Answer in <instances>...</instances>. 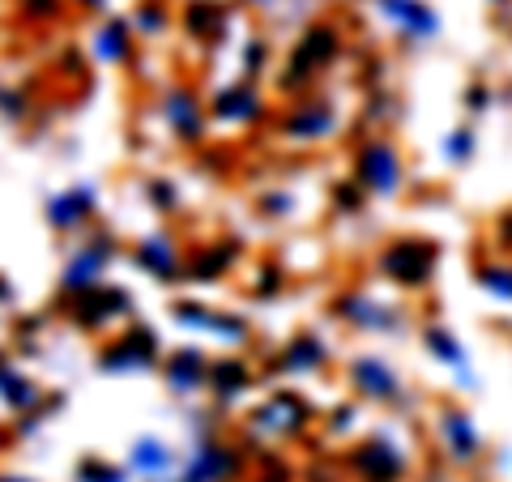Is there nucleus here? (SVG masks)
<instances>
[{
    "mask_svg": "<svg viewBox=\"0 0 512 482\" xmlns=\"http://www.w3.org/2000/svg\"><path fill=\"white\" fill-rule=\"evenodd\" d=\"M248 60H252V64H265V43H252V47H248Z\"/></svg>",
    "mask_w": 512,
    "mask_h": 482,
    "instance_id": "nucleus-19",
    "label": "nucleus"
},
{
    "mask_svg": "<svg viewBox=\"0 0 512 482\" xmlns=\"http://www.w3.org/2000/svg\"><path fill=\"white\" fill-rule=\"evenodd\" d=\"M338 312L342 320H350L355 329L363 333H389V329H402V312H393V308H384V303L376 299H367V295H346L338 299Z\"/></svg>",
    "mask_w": 512,
    "mask_h": 482,
    "instance_id": "nucleus-5",
    "label": "nucleus"
},
{
    "mask_svg": "<svg viewBox=\"0 0 512 482\" xmlns=\"http://www.w3.org/2000/svg\"><path fill=\"white\" fill-rule=\"evenodd\" d=\"M440 431H444V444H448V453H453L457 461H474L478 453H483V440H478L474 423H470V419H466V414H461V410H444Z\"/></svg>",
    "mask_w": 512,
    "mask_h": 482,
    "instance_id": "nucleus-9",
    "label": "nucleus"
},
{
    "mask_svg": "<svg viewBox=\"0 0 512 482\" xmlns=\"http://www.w3.org/2000/svg\"><path fill=\"white\" fill-rule=\"evenodd\" d=\"M444 154L453 158V163H466V158L474 154V133L470 128H457L453 137H448V146H444Z\"/></svg>",
    "mask_w": 512,
    "mask_h": 482,
    "instance_id": "nucleus-15",
    "label": "nucleus"
},
{
    "mask_svg": "<svg viewBox=\"0 0 512 482\" xmlns=\"http://www.w3.org/2000/svg\"><path fill=\"white\" fill-rule=\"evenodd\" d=\"M376 9L397 30H406L410 39H436L440 35V13L431 9L427 0H376Z\"/></svg>",
    "mask_w": 512,
    "mask_h": 482,
    "instance_id": "nucleus-4",
    "label": "nucleus"
},
{
    "mask_svg": "<svg viewBox=\"0 0 512 482\" xmlns=\"http://www.w3.org/2000/svg\"><path fill=\"white\" fill-rule=\"evenodd\" d=\"M355 470L367 482H393L397 474L406 470V461H402V453H397L389 440H367L359 453H355Z\"/></svg>",
    "mask_w": 512,
    "mask_h": 482,
    "instance_id": "nucleus-8",
    "label": "nucleus"
},
{
    "mask_svg": "<svg viewBox=\"0 0 512 482\" xmlns=\"http://www.w3.org/2000/svg\"><path fill=\"white\" fill-rule=\"evenodd\" d=\"M218 116L222 120H256L261 116V94L248 90V86L218 94Z\"/></svg>",
    "mask_w": 512,
    "mask_h": 482,
    "instance_id": "nucleus-11",
    "label": "nucleus"
},
{
    "mask_svg": "<svg viewBox=\"0 0 512 482\" xmlns=\"http://www.w3.org/2000/svg\"><path fill=\"white\" fill-rule=\"evenodd\" d=\"M495 235H500V248H508V252H512V210L500 218V227H495Z\"/></svg>",
    "mask_w": 512,
    "mask_h": 482,
    "instance_id": "nucleus-18",
    "label": "nucleus"
},
{
    "mask_svg": "<svg viewBox=\"0 0 512 482\" xmlns=\"http://www.w3.org/2000/svg\"><path fill=\"white\" fill-rule=\"evenodd\" d=\"M350 384H355L363 397H372V401L402 397V380H397V372L384 359H372V355H363V359L350 363Z\"/></svg>",
    "mask_w": 512,
    "mask_h": 482,
    "instance_id": "nucleus-6",
    "label": "nucleus"
},
{
    "mask_svg": "<svg viewBox=\"0 0 512 482\" xmlns=\"http://www.w3.org/2000/svg\"><path fill=\"white\" fill-rule=\"evenodd\" d=\"M325 359H329V350L320 346L316 337H295L291 350H286V367H291V372H316Z\"/></svg>",
    "mask_w": 512,
    "mask_h": 482,
    "instance_id": "nucleus-13",
    "label": "nucleus"
},
{
    "mask_svg": "<svg viewBox=\"0 0 512 482\" xmlns=\"http://www.w3.org/2000/svg\"><path fill=\"white\" fill-rule=\"evenodd\" d=\"M423 342H427V350H431V355H436V359H444L448 367H457V372L470 380L466 350H461V346L453 342V333H444V329H427V333H423Z\"/></svg>",
    "mask_w": 512,
    "mask_h": 482,
    "instance_id": "nucleus-12",
    "label": "nucleus"
},
{
    "mask_svg": "<svg viewBox=\"0 0 512 482\" xmlns=\"http://www.w3.org/2000/svg\"><path fill=\"white\" fill-rule=\"evenodd\" d=\"M248 5H274V0H248Z\"/></svg>",
    "mask_w": 512,
    "mask_h": 482,
    "instance_id": "nucleus-20",
    "label": "nucleus"
},
{
    "mask_svg": "<svg viewBox=\"0 0 512 482\" xmlns=\"http://www.w3.org/2000/svg\"><path fill=\"white\" fill-rule=\"evenodd\" d=\"M402 180H406V171H402V154H397L393 141H384V137L363 141L355 154V184L376 192V197H397Z\"/></svg>",
    "mask_w": 512,
    "mask_h": 482,
    "instance_id": "nucleus-2",
    "label": "nucleus"
},
{
    "mask_svg": "<svg viewBox=\"0 0 512 482\" xmlns=\"http://www.w3.org/2000/svg\"><path fill=\"white\" fill-rule=\"evenodd\" d=\"M380 273L397 286L419 291L436 273V244H427V239H397L393 248L380 252Z\"/></svg>",
    "mask_w": 512,
    "mask_h": 482,
    "instance_id": "nucleus-3",
    "label": "nucleus"
},
{
    "mask_svg": "<svg viewBox=\"0 0 512 482\" xmlns=\"http://www.w3.org/2000/svg\"><path fill=\"white\" fill-rule=\"evenodd\" d=\"M333 201H338V210H346V214H355V210H363V188L350 180V184H338L333 188Z\"/></svg>",
    "mask_w": 512,
    "mask_h": 482,
    "instance_id": "nucleus-16",
    "label": "nucleus"
},
{
    "mask_svg": "<svg viewBox=\"0 0 512 482\" xmlns=\"http://www.w3.org/2000/svg\"><path fill=\"white\" fill-rule=\"evenodd\" d=\"M338 128V111L329 103H299L291 107V116L282 120V133L291 141H325Z\"/></svg>",
    "mask_w": 512,
    "mask_h": 482,
    "instance_id": "nucleus-7",
    "label": "nucleus"
},
{
    "mask_svg": "<svg viewBox=\"0 0 512 482\" xmlns=\"http://www.w3.org/2000/svg\"><path fill=\"white\" fill-rule=\"evenodd\" d=\"M491 5H508V0H491Z\"/></svg>",
    "mask_w": 512,
    "mask_h": 482,
    "instance_id": "nucleus-21",
    "label": "nucleus"
},
{
    "mask_svg": "<svg viewBox=\"0 0 512 482\" xmlns=\"http://www.w3.org/2000/svg\"><path fill=\"white\" fill-rule=\"evenodd\" d=\"M487 103H491V90H487L483 82H474V86L466 90V107H470V111H483Z\"/></svg>",
    "mask_w": 512,
    "mask_h": 482,
    "instance_id": "nucleus-17",
    "label": "nucleus"
},
{
    "mask_svg": "<svg viewBox=\"0 0 512 482\" xmlns=\"http://www.w3.org/2000/svg\"><path fill=\"white\" fill-rule=\"evenodd\" d=\"M342 52V30L333 26V22H316L303 30V39L295 47V56H291V73L282 77V86L286 90H303L312 82V77L325 69V64H333Z\"/></svg>",
    "mask_w": 512,
    "mask_h": 482,
    "instance_id": "nucleus-1",
    "label": "nucleus"
},
{
    "mask_svg": "<svg viewBox=\"0 0 512 482\" xmlns=\"http://www.w3.org/2000/svg\"><path fill=\"white\" fill-rule=\"evenodd\" d=\"M478 282H483V291L512 299V265H483L478 269Z\"/></svg>",
    "mask_w": 512,
    "mask_h": 482,
    "instance_id": "nucleus-14",
    "label": "nucleus"
},
{
    "mask_svg": "<svg viewBox=\"0 0 512 482\" xmlns=\"http://www.w3.org/2000/svg\"><path fill=\"white\" fill-rule=\"evenodd\" d=\"M308 406H303L299 397H278V401H269V406L261 410V423L265 427H278L282 436H299L303 427H308Z\"/></svg>",
    "mask_w": 512,
    "mask_h": 482,
    "instance_id": "nucleus-10",
    "label": "nucleus"
}]
</instances>
